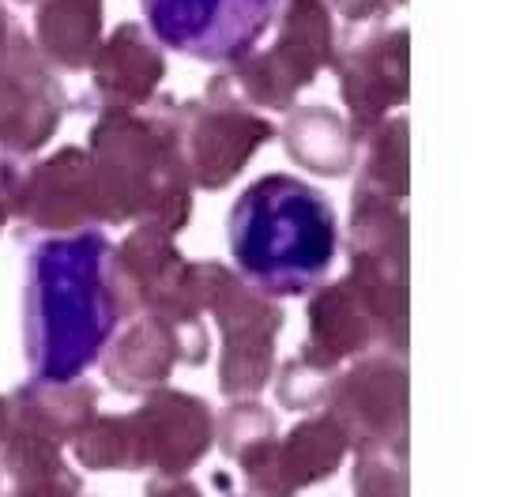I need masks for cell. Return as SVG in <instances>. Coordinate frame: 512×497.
Returning a JSON list of instances; mask_svg holds the SVG:
<instances>
[{
  "instance_id": "4fadbf2b",
  "label": "cell",
  "mask_w": 512,
  "mask_h": 497,
  "mask_svg": "<svg viewBox=\"0 0 512 497\" xmlns=\"http://www.w3.org/2000/svg\"><path fill=\"white\" fill-rule=\"evenodd\" d=\"M211 339L204 321H166L155 313H136L121 336H113L102 351V373L117 392L147 396L151 388L170 381L177 362L204 366Z\"/></svg>"
},
{
  "instance_id": "8992f818",
  "label": "cell",
  "mask_w": 512,
  "mask_h": 497,
  "mask_svg": "<svg viewBox=\"0 0 512 497\" xmlns=\"http://www.w3.org/2000/svg\"><path fill=\"white\" fill-rule=\"evenodd\" d=\"M147 34L204 65H238L272 31L283 0H140Z\"/></svg>"
},
{
  "instance_id": "7c38bea8",
  "label": "cell",
  "mask_w": 512,
  "mask_h": 497,
  "mask_svg": "<svg viewBox=\"0 0 512 497\" xmlns=\"http://www.w3.org/2000/svg\"><path fill=\"white\" fill-rule=\"evenodd\" d=\"M328 415L351 449H407V366L400 354H362L347 373H336Z\"/></svg>"
},
{
  "instance_id": "603a6c76",
  "label": "cell",
  "mask_w": 512,
  "mask_h": 497,
  "mask_svg": "<svg viewBox=\"0 0 512 497\" xmlns=\"http://www.w3.org/2000/svg\"><path fill=\"white\" fill-rule=\"evenodd\" d=\"M72 452L87 471H140V452L128 415H95L87 430L72 441Z\"/></svg>"
},
{
  "instance_id": "9c48e42d",
  "label": "cell",
  "mask_w": 512,
  "mask_h": 497,
  "mask_svg": "<svg viewBox=\"0 0 512 497\" xmlns=\"http://www.w3.org/2000/svg\"><path fill=\"white\" fill-rule=\"evenodd\" d=\"M113 275L128 317L136 313H155L166 321L204 317L196 260L181 257L174 234L162 226L136 223V230L113 249Z\"/></svg>"
},
{
  "instance_id": "d4e9b609",
  "label": "cell",
  "mask_w": 512,
  "mask_h": 497,
  "mask_svg": "<svg viewBox=\"0 0 512 497\" xmlns=\"http://www.w3.org/2000/svg\"><path fill=\"white\" fill-rule=\"evenodd\" d=\"M272 437H279V430H275V415L264 403L230 400V407H223L215 415V445L234 464L253 449H260L264 441H272Z\"/></svg>"
},
{
  "instance_id": "52a82bcc",
  "label": "cell",
  "mask_w": 512,
  "mask_h": 497,
  "mask_svg": "<svg viewBox=\"0 0 512 497\" xmlns=\"http://www.w3.org/2000/svg\"><path fill=\"white\" fill-rule=\"evenodd\" d=\"M0 193L8 200V215L42 234L102 226L95 174L83 147H61L34 166L27 159H0Z\"/></svg>"
},
{
  "instance_id": "277c9868",
  "label": "cell",
  "mask_w": 512,
  "mask_h": 497,
  "mask_svg": "<svg viewBox=\"0 0 512 497\" xmlns=\"http://www.w3.org/2000/svg\"><path fill=\"white\" fill-rule=\"evenodd\" d=\"M336 57V23L328 0H287L275 46L249 53L208 80L211 98H230L256 110H290Z\"/></svg>"
},
{
  "instance_id": "4dcf8cb0",
  "label": "cell",
  "mask_w": 512,
  "mask_h": 497,
  "mask_svg": "<svg viewBox=\"0 0 512 497\" xmlns=\"http://www.w3.org/2000/svg\"><path fill=\"white\" fill-rule=\"evenodd\" d=\"M8 34H12V27H8V16H4V4H0V53H4V46H8Z\"/></svg>"
},
{
  "instance_id": "2e32d148",
  "label": "cell",
  "mask_w": 512,
  "mask_h": 497,
  "mask_svg": "<svg viewBox=\"0 0 512 497\" xmlns=\"http://www.w3.org/2000/svg\"><path fill=\"white\" fill-rule=\"evenodd\" d=\"M166 57L140 23L113 27L91 61V102L98 110H144L159 95Z\"/></svg>"
},
{
  "instance_id": "7a4b0ae2",
  "label": "cell",
  "mask_w": 512,
  "mask_h": 497,
  "mask_svg": "<svg viewBox=\"0 0 512 497\" xmlns=\"http://www.w3.org/2000/svg\"><path fill=\"white\" fill-rule=\"evenodd\" d=\"M230 253L238 275L268 298H305L339 253L332 200L294 174H264L234 200Z\"/></svg>"
},
{
  "instance_id": "44dd1931",
  "label": "cell",
  "mask_w": 512,
  "mask_h": 497,
  "mask_svg": "<svg viewBox=\"0 0 512 497\" xmlns=\"http://www.w3.org/2000/svg\"><path fill=\"white\" fill-rule=\"evenodd\" d=\"M347 253L384 264H407V211L400 196H388L369 185H354Z\"/></svg>"
},
{
  "instance_id": "f546056e",
  "label": "cell",
  "mask_w": 512,
  "mask_h": 497,
  "mask_svg": "<svg viewBox=\"0 0 512 497\" xmlns=\"http://www.w3.org/2000/svg\"><path fill=\"white\" fill-rule=\"evenodd\" d=\"M4 437H8V400L0 396V445H4Z\"/></svg>"
},
{
  "instance_id": "ba28073f",
  "label": "cell",
  "mask_w": 512,
  "mask_h": 497,
  "mask_svg": "<svg viewBox=\"0 0 512 497\" xmlns=\"http://www.w3.org/2000/svg\"><path fill=\"white\" fill-rule=\"evenodd\" d=\"M272 136L275 125L268 117L230 98L204 95L200 102H177V144L189 166L192 189H226Z\"/></svg>"
},
{
  "instance_id": "484cf974",
  "label": "cell",
  "mask_w": 512,
  "mask_h": 497,
  "mask_svg": "<svg viewBox=\"0 0 512 497\" xmlns=\"http://www.w3.org/2000/svg\"><path fill=\"white\" fill-rule=\"evenodd\" d=\"M354 497H407V449H354Z\"/></svg>"
},
{
  "instance_id": "d6986e66",
  "label": "cell",
  "mask_w": 512,
  "mask_h": 497,
  "mask_svg": "<svg viewBox=\"0 0 512 497\" xmlns=\"http://www.w3.org/2000/svg\"><path fill=\"white\" fill-rule=\"evenodd\" d=\"M31 42L53 68L87 72L102 46V0H38Z\"/></svg>"
},
{
  "instance_id": "8fae6325",
  "label": "cell",
  "mask_w": 512,
  "mask_h": 497,
  "mask_svg": "<svg viewBox=\"0 0 512 497\" xmlns=\"http://www.w3.org/2000/svg\"><path fill=\"white\" fill-rule=\"evenodd\" d=\"M68 95L49 61L23 31L8 34L0 53V159H31L53 140Z\"/></svg>"
},
{
  "instance_id": "e0dca14e",
  "label": "cell",
  "mask_w": 512,
  "mask_h": 497,
  "mask_svg": "<svg viewBox=\"0 0 512 497\" xmlns=\"http://www.w3.org/2000/svg\"><path fill=\"white\" fill-rule=\"evenodd\" d=\"M309 332H305L302 351L313 354L324 366H336L347 358H362L373 347H381V332L369 313L366 298L358 294L351 275H343L339 283H324V287L309 290Z\"/></svg>"
},
{
  "instance_id": "6da1fadb",
  "label": "cell",
  "mask_w": 512,
  "mask_h": 497,
  "mask_svg": "<svg viewBox=\"0 0 512 497\" xmlns=\"http://www.w3.org/2000/svg\"><path fill=\"white\" fill-rule=\"evenodd\" d=\"M110 238L87 226L49 234L27 260V366L34 381H76L95 366L125 321Z\"/></svg>"
},
{
  "instance_id": "cb8c5ba5",
  "label": "cell",
  "mask_w": 512,
  "mask_h": 497,
  "mask_svg": "<svg viewBox=\"0 0 512 497\" xmlns=\"http://www.w3.org/2000/svg\"><path fill=\"white\" fill-rule=\"evenodd\" d=\"M275 400L283 411H317L320 403H328L332 385H336V366H324L313 354L298 351L290 362L272 373Z\"/></svg>"
},
{
  "instance_id": "7402d4cb",
  "label": "cell",
  "mask_w": 512,
  "mask_h": 497,
  "mask_svg": "<svg viewBox=\"0 0 512 497\" xmlns=\"http://www.w3.org/2000/svg\"><path fill=\"white\" fill-rule=\"evenodd\" d=\"M358 144H366V162L358 181L403 200L407 196V121L384 117L381 125L358 136Z\"/></svg>"
},
{
  "instance_id": "ac0fdd59",
  "label": "cell",
  "mask_w": 512,
  "mask_h": 497,
  "mask_svg": "<svg viewBox=\"0 0 512 497\" xmlns=\"http://www.w3.org/2000/svg\"><path fill=\"white\" fill-rule=\"evenodd\" d=\"M98 415V392L76 381H31L8 400V426L31 430L53 445H72Z\"/></svg>"
},
{
  "instance_id": "ffe728a7",
  "label": "cell",
  "mask_w": 512,
  "mask_h": 497,
  "mask_svg": "<svg viewBox=\"0 0 512 497\" xmlns=\"http://www.w3.org/2000/svg\"><path fill=\"white\" fill-rule=\"evenodd\" d=\"M279 136L290 159L309 174L347 177L358 162V140L351 125L328 106H294Z\"/></svg>"
},
{
  "instance_id": "30bf717a",
  "label": "cell",
  "mask_w": 512,
  "mask_h": 497,
  "mask_svg": "<svg viewBox=\"0 0 512 497\" xmlns=\"http://www.w3.org/2000/svg\"><path fill=\"white\" fill-rule=\"evenodd\" d=\"M358 31L336 46L332 72L339 76V95L351 110L354 140L381 125L388 113L407 102V31L403 27H384V19L373 23H354Z\"/></svg>"
},
{
  "instance_id": "5bb4252c",
  "label": "cell",
  "mask_w": 512,
  "mask_h": 497,
  "mask_svg": "<svg viewBox=\"0 0 512 497\" xmlns=\"http://www.w3.org/2000/svg\"><path fill=\"white\" fill-rule=\"evenodd\" d=\"M351 456V441L332 415H309L279 441L241 456V479L249 497H298L317 482L332 479Z\"/></svg>"
},
{
  "instance_id": "83f0119b",
  "label": "cell",
  "mask_w": 512,
  "mask_h": 497,
  "mask_svg": "<svg viewBox=\"0 0 512 497\" xmlns=\"http://www.w3.org/2000/svg\"><path fill=\"white\" fill-rule=\"evenodd\" d=\"M336 4V12L347 23H373V19H384L388 12H396L403 0H328Z\"/></svg>"
},
{
  "instance_id": "f1b7e54d",
  "label": "cell",
  "mask_w": 512,
  "mask_h": 497,
  "mask_svg": "<svg viewBox=\"0 0 512 497\" xmlns=\"http://www.w3.org/2000/svg\"><path fill=\"white\" fill-rule=\"evenodd\" d=\"M144 497H204V490L185 475H155L144 486Z\"/></svg>"
},
{
  "instance_id": "d6a6232c",
  "label": "cell",
  "mask_w": 512,
  "mask_h": 497,
  "mask_svg": "<svg viewBox=\"0 0 512 497\" xmlns=\"http://www.w3.org/2000/svg\"><path fill=\"white\" fill-rule=\"evenodd\" d=\"M0 497H4V482H0Z\"/></svg>"
},
{
  "instance_id": "9a60e30c",
  "label": "cell",
  "mask_w": 512,
  "mask_h": 497,
  "mask_svg": "<svg viewBox=\"0 0 512 497\" xmlns=\"http://www.w3.org/2000/svg\"><path fill=\"white\" fill-rule=\"evenodd\" d=\"M140 471L155 475H189L215 445V415L200 396L159 385L128 415Z\"/></svg>"
},
{
  "instance_id": "3957f363",
  "label": "cell",
  "mask_w": 512,
  "mask_h": 497,
  "mask_svg": "<svg viewBox=\"0 0 512 497\" xmlns=\"http://www.w3.org/2000/svg\"><path fill=\"white\" fill-rule=\"evenodd\" d=\"M87 144L102 223H155L170 234L189 226L192 177L177 144V98L102 110Z\"/></svg>"
},
{
  "instance_id": "5b68a950",
  "label": "cell",
  "mask_w": 512,
  "mask_h": 497,
  "mask_svg": "<svg viewBox=\"0 0 512 497\" xmlns=\"http://www.w3.org/2000/svg\"><path fill=\"white\" fill-rule=\"evenodd\" d=\"M200 302L215 317L223 351H219V392L226 400H256L272 385L275 339L283 332V309L275 298L249 287L238 272L215 260H196Z\"/></svg>"
},
{
  "instance_id": "1f68e13d",
  "label": "cell",
  "mask_w": 512,
  "mask_h": 497,
  "mask_svg": "<svg viewBox=\"0 0 512 497\" xmlns=\"http://www.w3.org/2000/svg\"><path fill=\"white\" fill-rule=\"evenodd\" d=\"M4 223H8V200L0 193V230H4Z\"/></svg>"
},
{
  "instance_id": "836d02e7",
  "label": "cell",
  "mask_w": 512,
  "mask_h": 497,
  "mask_svg": "<svg viewBox=\"0 0 512 497\" xmlns=\"http://www.w3.org/2000/svg\"><path fill=\"white\" fill-rule=\"evenodd\" d=\"M230 497H234V494H230ZM245 497H249V494H245Z\"/></svg>"
},
{
  "instance_id": "4316f807",
  "label": "cell",
  "mask_w": 512,
  "mask_h": 497,
  "mask_svg": "<svg viewBox=\"0 0 512 497\" xmlns=\"http://www.w3.org/2000/svg\"><path fill=\"white\" fill-rule=\"evenodd\" d=\"M80 494H83V482L68 464L53 467L46 475H34V479L8 482V490H4V497H80Z\"/></svg>"
}]
</instances>
